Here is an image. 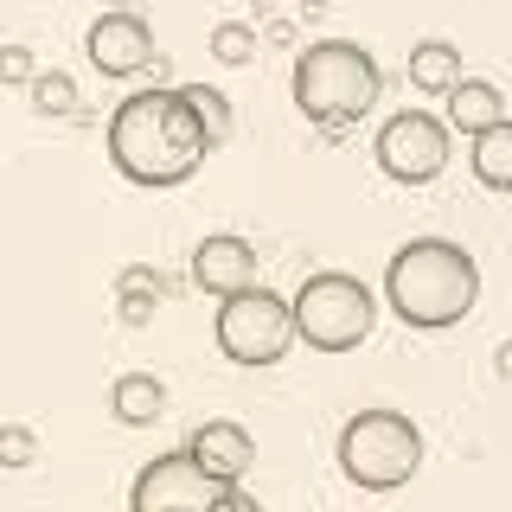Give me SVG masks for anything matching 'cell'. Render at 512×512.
<instances>
[{"label": "cell", "mask_w": 512, "mask_h": 512, "mask_svg": "<svg viewBox=\"0 0 512 512\" xmlns=\"http://www.w3.org/2000/svg\"><path fill=\"white\" fill-rule=\"evenodd\" d=\"M205 154H212V141H205L199 116H192L186 90H173V84L122 96L116 116H109V160L135 186H154V192L186 186L205 167Z\"/></svg>", "instance_id": "1"}, {"label": "cell", "mask_w": 512, "mask_h": 512, "mask_svg": "<svg viewBox=\"0 0 512 512\" xmlns=\"http://www.w3.org/2000/svg\"><path fill=\"white\" fill-rule=\"evenodd\" d=\"M384 301L404 327H423V333L461 327L480 301V263L455 237H410L384 269Z\"/></svg>", "instance_id": "2"}, {"label": "cell", "mask_w": 512, "mask_h": 512, "mask_svg": "<svg viewBox=\"0 0 512 512\" xmlns=\"http://www.w3.org/2000/svg\"><path fill=\"white\" fill-rule=\"evenodd\" d=\"M295 103L320 135H346L352 122H365L378 109V90H384V71L378 58L365 52L359 39H314L308 52L295 58Z\"/></svg>", "instance_id": "3"}, {"label": "cell", "mask_w": 512, "mask_h": 512, "mask_svg": "<svg viewBox=\"0 0 512 512\" xmlns=\"http://www.w3.org/2000/svg\"><path fill=\"white\" fill-rule=\"evenodd\" d=\"M340 468L352 487L365 493H391L423 468V436L404 410H359L340 429Z\"/></svg>", "instance_id": "4"}, {"label": "cell", "mask_w": 512, "mask_h": 512, "mask_svg": "<svg viewBox=\"0 0 512 512\" xmlns=\"http://www.w3.org/2000/svg\"><path fill=\"white\" fill-rule=\"evenodd\" d=\"M372 320H378L372 288L359 276H346V269H314L295 295V333L314 352H352L372 333Z\"/></svg>", "instance_id": "5"}, {"label": "cell", "mask_w": 512, "mask_h": 512, "mask_svg": "<svg viewBox=\"0 0 512 512\" xmlns=\"http://www.w3.org/2000/svg\"><path fill=\"white\" fill-rule=\"evenodd\" d=\"M295 301H282L276 288H244V295H224L218 308V352L231 365H276L295 346Z\"/></svg>", "instance_id": "6"}, {"label": "cell", "mask_w": 512, "mask_h": 512, "mask_svg": "<svg viewBox=\"0 0 512 512\" xmlns=\"http://www.w3.org/2000/svg\"><path fill=\"white\" fill-rule=\"evenodd\" d=\"M372 154L397 186H429V180L448 173V122H436L429 109H397V116L378 128Z\"/></svg>", "instance_id": "7"}, {"label": "cell", "mask_w": 512, "mask_h": 512, "mask_svg": "<svg viewBox=\"0 0 512 512\" xmlns=\"http://www.w3.org/2000/svg\"><path fill=\"white\" fill-rule=\"evenodd\" d=\"M218 493H224V480H212L186 448H173V455H154L148 468L135 474L128 512H212Z\"/></svg>", "instance_id": "8"}, {"label": "cell", "mask_w": 512, "mask_h": 512, "mask_svg": "<svg viewBox=\"0 0 512 512\" xmlns=\"http://www.w3.org/2000/svg\"><path fill=\"white\" fill-rule=\"evenodd\" d=\"M84 52L103 77H141V71H160V52H154V32L141 13H103L90 32H84Z\"/></svg>", "instance_id": "9"}, {"label": "cell", "mask_w": 512, "mask_h": 512, "mask_svg": "<svg viewBox=\"0 0 512 512\" xmlns=\"http://www.w3.org/2000/svg\"><path fill=\"white\" fill-rule=\"evenodd\" d=\"M192 282H199L205 295H218V301L244 295V288H256V250L237 231L199 237V250H192Z\"/></svg>", "instance_id": "10"}, {"label": "cell", "mask_w": 512, "mask_h": 512, "mask_svg": "<svg viewBox=\"0 0 512 512\" xmlns=\"http://www.w3.org/2000/svg\"><path fill=\"white\" fill-rule=\"evenodd\" d=\"M186 455L199 461L212 480L237 487V480L250 474V461H256V442H250L244 423H199V429H192V442H186Z\"/></svg>", "instance_id": "11"}, {"label": "cell", "mask_w": 512, "mask_h": 512, "mask_svg": "<svg viewBox=\"0 0 512 512\" xmlns=\"http://www.w3.org/2000/svg\"><path fill=\"white\" fill-rule=\"evenodd\" d=\"M493 122H506V96L500 84H487V77H461L455 90H448V128H461V135H487Z\"/></svg>", "instance_id": "12"}, {"label": "cell", "mask_w": 512, "mask_h": 512, "mask_svg": "<svg viewBox=\"0 0 512 512\" xmlns=\"http://www.w3.org/2000/svg\"><path fill=\"white\" fill-rule=\"evenodd\" d=\"M109 410H116V423H128V429H148V423L167 416V384L154 372H122L109 384Z\"/></svg>", "instance_id": "13"}, {"label": "cell", "mask_w": 512, "mask_h": 512, "mask_svg": "<svg viewBox=\"0 0 512 512\" xmlns=\"http://www.w3.org/2000/svg\"><path fill=\"white\" fill-rule=\"evenodd\" d=\"M461 84V52L448 39H423L410 52V90H423V96H448Z\"/></svg>", "instance_id": "14"}, {"label": "cell", "mask_w": 512, "mask_h": 512, "mask_svg": "<svg viewBox=\"0 0 512 512\" xmlns=\"http://www.w3.org/2000/svg\"><path fill=\"white\" fill-rule=\"evenodd\" d=\"M160 295H167V276H160L154 263H128L122 276H116V308H122L128 327H148Z\"/></svg>", "instance_id": "15"}, {"label": "cell", "mask_w": 512, "mask_h": 512, "mask_svg": "<svg viewBox=\"0 0 512 512\" xmlns=\"http://www.w3.org/2000/svg\"><path fill=\"white\" fill-rule=\"evenodd\" d=\"M474 180L493 186V192H512V116L493 122L487 135H474V154H468Z\"/></svg>", "instance_id": "16"}, {"label": "cell", "mask_w": 512, "mask_h": 512, "mask_svg": "<svg viewBox=\"0 0 512 512\" xmlns=\"http://www.w3.org/2000/svg\"><path fill=\"white\" fill-rule=\"evenodd\" d=\"M180 90H186L192 116H199V128H205V141L224 148V141H231V96L212 90V84H180Z\"/></svg>", "instance_id": "17"}, {"label": "cell", "mask_w": 512, "mask_h": 512, "mask_svg": "<svg viewBox=\"0 0 512 512\" xmlns=\"http://www.w3.org/2000/svg\"><path fill=\"white\" fill-rule=\"evenodd\" d=\"M32 109L39 116H77V84L64 71H39L32 77Z\"/></svg>", "instance_id": "18"}, {"label": "cell", "mask_w": 512, "mask_h": 512, "mask_svg": "<svg viewBox=\"0 0 512 512\" xmlns=\"http://www.w3.org/2000/svg\"><path fill=\"white\" fill-rule=\"evenodd\" d=\"M256 26H244V20H224V26H212V58L218 64H250L256 58Z\"/></svg>", "instance_id": "19"}, {"label": "cell", "mask_w": 512, "mask_h": 512, "mask_svg": "<svg viewBox=\"0 0 512 512\" xmlns=\"http://www.w3.org/2000/svg\"><path fill=\"white\" fill-rule=\"evenodd\" d=\"M32 461H39V436L20 429V423H7L0 429V468H32Z\"/></svg>", "instance_id": "20"}, {"label": "cell", "mask_w": 512, "mask_h": 512, "mask_svg": "<svg viewBox=\"0 0 512 512\" xmlns=\"http://www.w3.org/2000/svg\"><path fill=\"white\" fill-rule=\"evenodd\" d=\"M32 77H39V64H32L26 45H0V84H26L32 90Z\"/></svg>", "instance_id": "21"}, {"label": "cell", "mask_w": 512, "mask_h": 512, "mask_svg": "<svg viewBox=\"0 0 512 512\" xmlns=\"http://www.w3.org/2000/svg\"><path fill=\"white\" fill-rule=\"evenodd\" d=\"M212 512H263V506H256V500H250V493H244V487H224Z\"/></svg>", "instance_id": "22"}, {"label": "cell", "mask_w": 512, "mask_h": 512, "mask_svg": "<svg viewBox=\"0 0 512 512\" xmlns=\"http://www.w3.org/2000/svg\"><path fill=\"white\" fill-rule=\"evenodd\" d=\"M263 39H269V45H295V26H288V20H269Z\"/></svg>", "instance_id": "23"}, {"label": "cell", "mask_w": 512, "mask_h": 512, "mask_svg": "<svg viewBox=\"0 0 512 512\" xmlns=\"http://www.w3.org/2000/svg\"><path fill=\"white\" fill-rule=\"evenodd\" d=\"M109 13H135V0H109Z\"/></svg>", "instance_id": "24"}, {"label": "cell", "mask_w": 512, "mask_h": 512, "mask_svg": "<svg viewBox=\"0 0 512 512\" xmlns=\"http://www.w3.org/2000/svg\"><path fill=\"white\" fill-rule=\"evenodd\" d=\"M500 365H506V372H512V346H506V352H500Z\"/></svg>", "instance_id": "25"}]
</instances>
